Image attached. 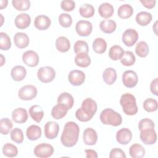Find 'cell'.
<instances>
[{
	"instance_id": "ab89813d",
	"label": "cell",
	"mask_w": 158,
	"mask_h": 158,
	"mask_svg": "<svg viewBox=\"0 0 158 158\" xmlns=\"http://www.w3.org/2000/svg\"><path fill=\"white\" fill-rule=\"evenodd\" d=\"M12 127L13 123L9 118H2L1 119L0 131L2 135H7Z\"/></svg>"
},
{
	"instance_id": "db71d44e",
	"label": "cell",
	"mask_w": 158,
	"mask_h": 158,
	"mask_svg": "<svg viewBox=\"0 0 158 158\" xmlns=\"http://www.w3.org/2000/svg\"><path fill=\"white\" fill-rule=\"evenodd\" d=\"M85 152L86 153V157L87 158H97L98 157L97 152L93 149H87L85 150Z\"/></svg>"
},
{
	"instance_id": "b9f144b4",
	"label": "cell",
	"mask_w": 158,
	"mask_h": 158,
	"mask_svg": "<svg viewBox=\"0 0 158 158\" xmlns=\"http://www.w3.org/2000/svg\"><path fill=\"white\" fill-rule=\"evenodd\" d=\"M158 107L157 100L153 98H148L143 102V108L148 112H155Z\"/></svg>"
},
{
	"instance_id": "f907efd6",
	"label": "cell",
	"mask_w": 158,
	"mask_h": 158,
	"mask_svg": "<svg viewBox=\"0 0 158 158\" xmlns=\"http://www.w3.org/2000/svg\"><path fill=\"white\" fill-rule=\"evenodd\" d=\"M110 158H115V157H120V158H126V155L124 151L120 148H114L112 149L109 153Z\"/></svg>"
},
{
	"instance_id": "603a6c76",
	"label": "cell",
	"mask_w": 158,
	"mask_h": 158,
	"mask_svg": "<svg viewBox=\"0 0 158 158\" xmlns=\"http://www.w3.org/2000/svg\"><path fill=\"white\" fill-rule=\"evenodd\" d=\"M42 131L41 128L36 125H31L29 126L26 131L27 137L29 140L35 141L41 136Z\"/></svg>"
},
{
	"instance_id": "d590c367",
	"label": "cell",
	"mask_w": 158,
	"mask_h": 158,
	"mask_svg": "<svg viewBox=\"0 0 158 158\" xmlns=\"http://www.w3.org/2000/svg\"><path fill=\"white\" fill-rule=\"evenodd\" d=\"M120 60L122 65L125 66H131L135 64L136 57L131 51H125Z\"/></svg>"
},
{
	"instance_id": "ee69618b",
	"label": "cell",
	"mask_w": 158,
	"mask_h": 158,
	"mask_svg": "<svg viewBox=\"0 0 158 158\" xmlns=\"http://www.w3.org/2000/svg\"><path fill=\"white\" fill-rule=\"evenodd\" d=\"M12 4L15 9L20 11L27 10L30 7L29 0H12Z\"/></svg>"
},
{
	"instance_id": "e575fe53",
	"label": "cell",
	"mask_w": 158,
	"mask_h": 158,
	"mask_svg": "<svg viewBox=\"0 0 158 158\" xmlns=\"http://www.w3.org/2000/svg\"><path fill=\"white\" fill-rule=\"evenodd\" d=\"M124 51L123 48L119 45L112 46L109 52V57L113 60H117L121 59L123 54Z\"/></svg>"
},
{
	"instance_id": "2e32d148",
	"label": "cell",
	"mask_w": 158,
	"mask_h": 158,
	"mask_svg": "<svg viewBox=\"0 0 158 158\" xmlns=\"http://www.w3.org/2000/svg\"><path fill=\"white\" fill-rule=\"evenodd\" d=\"M83 140L86 145H94L98 141V134L92 128H87L84 130Z\"/></svg>"
},
{
	"instance_id": "f546056e",
	"label": "cell",
	"mask_w": 158,
	"mask_h": 158,
	"mask_svg": "<svg viewBox=\"0 0 158 158\" xmlns=\"http://www.w3.org/2000/svg\"><path fill=\"white\" fill-rule=\"evenodd\" d=\"M152 14L148 12L141 11L138 13L136 15V22L141 26L148 25L152 20Z\"/></svg>"
},
{
	"instance_id": "ba28073f",
	"label": "cell",
	"mask_w": 158,
	"mask_h": 158,
	"mask_svg": "<svg viewBox=\"0 0 158 158\" xmlns=\"http://www.w3.org/2000/svg\"><path fill=\"white\" fill-rule=\"evenodd\" d=\"M139 137L141 141L147 145L153 144L157 141V134L154 128H148L141 130Z\"/></svg>"
},
{
	"instance_id": "7c38bea8",
	"label": "cell",
	"mask_w": 158,
	"mask_h": 158,
	"mask_svg": "<svg viewBox=\"0 0 158 158\" xmlns=\"http://www.w3.org/2000/svg\"><path fill=\"white\" fill-rule=\"evenodd\" d=\"M68 80L73 86H80L85 80V74L81 70H71L68 75Z\"/></svg>"
},
{
	"instance_id": "cb8c5ba5",
	"label": "cell",
	"mask_w": 158,
	"mask_h": 158,
	"mask_svg": "<svg viewBox=\"0 0 158 158\" xmlns=\"http://www.w3.org/2000/svg\"><path fill=\"white\" fill-rule=\"evenodd\" d=\"M117 77L116 70L112 67L106 69L102 73L103 80L109 85H111L115 83L117 80Z\"/></svg>"
},
{
	"instance_id": "83f0119b",
	"label": "cell",
	"mask_w": 158,
	"mask_h": 158,
	"mask_svg": "<svg viewBox=\"0 0 158 158\" xmlns=\"http://www.w3.org/2000/svg\"><path fill=\"white\" fill-rule=\"evenodd\" d=\"M56 49L61 52H66L70 48V42L69 40L65 36H59L56 40Z\"/></svg>"
},
{
	"instance_id": "11a10c76",
	"label": "cell",
	"mask_w": 158,
	"mask_h": 158,
	"mask_svg": "<svg viewBox=\"0 0 158 158\" xmlns=\"http://www.w3.org/2000/svg\"><path fill=\"white\" fill-rule=\"evenodd\" d=\"M8 3V1L7 0H1L0 1V9H2L7 7Z\"/></svg>"
},
{
	"instance_id": "484cf974",
	"label": "cell",
	"mask_w": 158,
	"mask_h": 158,
	"mask_svg": "<svg viewBox=\"0 0 158 158\" xmlns=\"http://www.w3.org/2000/svg\"><path fill=\"white\" fill-rule=\"evenodd\" d=\"M99 27L102 31L109 34L115 30L117 24L116 22L112 19H104L100 22Z\"/></svg>"
},
{
	"instance_id": "d6a6232c",
	"label": "cell",
	"mask_w": 158,
	"mask_h": 158,
	"mask_svg": "<svg viewBox=\"0 0 158 158\" xmlns=\"http://www.w3.org/2000/svg\"><path fill=\"white\" fill-rule=\"evenodd\" d=\"M93 49L96 53L102 54L107 49V43L102 38H97L93 42Z\"/></svg>"
},
{
	"instance_id": "f1b7e54d",
	"label": "cell",
	"mask_w": 158,
	"mask_h": 158,
	"mask_svg": "<svg viewBox=\"0 0 158 158\" xmlns=\"http://www.w3.org/2000/svg\"><path fill=\"white\" fill-rule=\"evenodd\" d=\"M75 63L80 67H87L91 64V58L88 53L81 52L77 54L75 57Z\"/></svg>"
},
{
	"instance_id": "f35d334b",
	"label": "cell",
	"mask_w": 158,
	"mask_h": 158,
	"mask_svg": "<svg viewBox=\"0 0 158 158\" xmlns=\"http://www.w3.org/2000/svg\"><path fill=\"white\" fill-rule=\"evenodd\" d=\"M2 153L5 156L14 157L17 156L18 149L15 145L11 143H6L2 147Z\"/></svg>"
},
{
	"instance_id": "f6af8a7d",
	"label": "cell",
	"mask_w": 158,
	"mask_h": 158,
	"mask_svg": "<svg viewBox=\"0 0 158 158\" xmlns=\"http://www.w3.org/2000/svg\"><path fill=\"white\" fill-rule=\"evenodd\" d=\"M73 49L75 54H78L81 52L88 53L89 51L88 43L83 40L77 41L74 44Z\"/></svg>"
},
{
	"instance_id": "74e56055",
	"label": "cell",
	"mask_w": 158,
	"mask_h": 158,
	"mask_svg": "<svg viewBox=\"0 0 158 158\" xmlns=\"http://www.w3.org/2000/svg\"><path fill=\"white\" fill-rule=\"evenodd\" d=\"M149 52V46L145 41H141L136 44L135 47V52L138 56L141 57H145L148 56Z\"/></svg>"
},
{
	"instance_id": "f5cc1de1",
	"label": "cell",
	"mask_w": 158,
	"mask_h": 158,
	"mask_svg": "<svg viewBox=\"0 0 158 158\" xmlns=\"http://www.w3.org/2000/svg\"><path fill=\"white\" fill-rule=\"evenodd\" d=\"M140 2L146 8L152 9L155 5L156 1L155 0H140Z\"/></svg>"
},
{
	"instance_id": "3957f363",
	"label": "cell",
	"mask_w": 158,
	"mask_h": 158,
	"mask_svg": "<svg viewBox=\"0 0 158 158\" xmlns=\"http://www.w3.org/2000/svg\"><path fill=\"white\" fill-rule=\"evenodd\" d=\"M99 118L103 124L110 125L114 127L118 126L122 122L121 115L110 108L104 109L100 114Z\"/></svg>"
},
{
	"instance_id": "836d02e7",
	"label": "cell",
	"mask_w": 158,
	"mask_h": 158,
	"mask_svg": "<svg viewBox=\"0 0 158 158\" xmlns=\"http://www.w3.org/2000/svg\"><path fill=\"white\" fill-rule=\"evenodd\" d=\"M68 110H69L66 108L57 104L52 108L51 115L56 120L61 119L66 115Z\"/></svg>"
},
{
	"instance_id": "7a4b0ae2",
	"label": "cell",
	"mask_w": 158,
	"mask_h": 158,
	"mask_svg": "<svg viewBox=\"0 0 158 158\" xmlns=\"http://www.w3.org/2000/svg\"><path fill=\"white\" fill-rule=\"evenodd\" d=\"M120 104L123 112L128 115H135L138 112L135 97L128 93L122 94L120 99Z\"/></svg>"
},
{
	"instance_id": "680465c9",
	"label": "cell",
	"mask_w": 158,
	"mask_h": 158,
	"mask_svg": "<svg viewBox=\"0 0 158 158\" xmlns=\"http://www.w3.org/2000/svg\"><path fill=\"white\" fill-rule=\"evenodd\" d=\"M0 15H1V20H2V23H1V27L2 25V23H3V17H2V14H0Z\"/></svg>"
},
{
	"instance_id": "277c9868",
	"label": "cell",
	"mask_w": 158,
	"mask_h": 158,
	"mask_svg": "<svg viewBox=\"0 0 158 158\" xmlns=\"http://www.w3.org/2000/svg\"><path fill=\"white\" fill-rule=\"evenodd\" d=\"M37 77L40 81L43 83H49L54 80L56 77L54 69L49 66L40 67L37 72Z\"/></svg>"
},
{
	"instance_id": "5bb4252c",
	"label": "cell",
	"mask_w": 158,
	"mask_h": 158,
	"mask_svg": "<svg viewBox=\"0 0 158 158\" xmlns=\"http://www.w3.org/2000/svg\"><path fill=\"white\" fill-rule=\"evenodd\" d=\"M22 60L27 65L33 67L38 65L39 62V56L38 54L33 50H28L23 52Z\"/></svg>"
},
{
	"instance_id": "681fc988",
	"label": "cell",
	"mask_w": 158,
	"mask_h": 158,
	"mask_svg": "<svg viewBox=\"0 0 158 158\" xmlns=\"http://www.w3.org/2000/svg\"><path fill=\"white\" fill-rule=\"evenodd\" d=\"M75 117L76 118L81 122H88L90 120L92 117L86 114L81 109V108L78 109L75 112Z\"/></svg>"
},
{
	"instance_id": "5b68a950",
	"label": "cell",
	"mask_w": 158,
	"mask_h": 158,
	"mask_svg": "<svg viewBox=\"0 0 158 158\" xmlns=\"http://www.w3.org/2000/svg\"><path fill=\"white\" fill-rule=\"evenodd\" d=\"M37 88L32 85H24L18 91L19 98L23 101L31 100L37 96Z\"/></svg>"
},
{
	"instance_id": "bcb514c9",
	"label": "cell",
	"mask_w": 158,
	"mask_h": 158,
	"mask_svg": "<svg viewBox=\"0 0 158 158\" xmlns=\"http://www.w3.org/2000/svg\"><path fill=\"white\" fill-rule=\"evenodd\" d=\"M58 20L60 25L64 28L70 27L72 23V18L71 15L67 13L60 14L58 17Z\"/></svg>"
},
{
	"instance_id": "9a60e30c",
	"label": "cell",
	"mask_w": 158,
	"mask_h": 158,
	"mask_svg": "<svg viewBox=\"0 0 158 158\" xmlns=\"http://www.w3.org/2000/svg\"><path fill=\"white\" fill-rule=\"evenodd\" d=\"M132 136V133L130 130L127 128H122L117 131L116 133V140L118 143L126 145L131 141Z\"/></svg>"
},
{
	"instance_id": "4316f807",
	"label": "cell",
	"mask_w": 158,
	"mask_h": 158,
	"mask_svg": "<svg viewBox=\"0 0 158 158\" xmlns=\"http://www.w3.org/2000/svg\"><path fill=\"white\" fill-rule=\"evenodd\" d=\"M114 12L113 6L109 2H103L98 7V12L101 17L107 19L110 17Z\"/></svg>"
},
{
	"instance_id": "30bf717a",
	"label": "cell",
	"mask_w": 158,
	"mask_h": 158,
	"mask_svg": "<svg viewBox=\"0 0 158 158\" xmlns=\"http://www.w3.org/2000/svg\"><path fill=\"white\" fill-rule=\"evenodd\" d=\"M138 81V77L135 72L131 70H126L122 75V82L127 88L135 87Z\"/></svg>"
},
{
	"instance_id": "d6986e66",
	"label": "cell",
	"mask_w": 158,
	"mask_h": 158,
	"mask_svg": "<svg viewBox=\"0 0 158 158\" xmlns=\"http://www.w3.org/2000/svg\"><path fill=\"white\" fill-rule=\"evenodd\" d=\"M15 26L19 29H25L29 27L31 23V17L27 13H21L17 15L14 20Z\"/></svg>"
},
{
	"instance_id": "e0dca14e",
	"label": "cell",
	"mask_w": 158,
	"mask_h": 158,
	"mask_svg": "<svg viewBox=\"0 0 158 158\" xmlns=\"http://www.w3.org/2000/svg\"><path fill=\"white\" fill-rule=\"evenodd\" d=\"M57 104L69 110L73 106L74 99L70 93L63 92L57 98Z\"/></svg>"
},
{
	"instance_id": "816d5d0a",
	"label": "cell",
	"mask_w": 158,
	"mask_h": 158,
	"mask_svg": "<svg viewBox=\"0 0 158 158\" xmlns=\"http://www.w3.org/2000/svg\"><path fill=\"white\" fill-rule=\"evenodd\" d=\"M157 85H158V78H156L155 79H154L150 84V90H151V93L156 96L158 95Z\"/></svg>"
},
{
	"instance_id": "ac0fdd59",
	"label": "cell",
	"mask_w": 158,
	"mask_h": 158,
	"mask_svg": "<svg viewBox=\"0 0 158 158\" xmlns=\"http://www.w3.org/2000/svg\"><path fill=\"white\" fill-rule=\"evenodd\" d=\"M28 115L25 109L18 107L15 109L12 112V120L17 123H23L28 119Z\"/></svg>"
},
{
	"instance_id": "ffe728a7",
	"label": "cell",
	"mask_w": 158,
	"mask_h": 158,
	"mask_svg": "<svg viewBox=\"0 0 158 158\" xmlns=\"http://www.w3.org/2000/svg\"><path fill=\"white\" fill-rule=\"evenodd\" d=\"M51 19L45 15H40L35 17L34 20L35 27L40 30H47L51 25Z\"/></svg>"
},
{
	"instance_id": "c3c4849f",
	"label": "cell",
	"mask_w": 158,
	"mask_h": 158,
	"mask_svg": "<svg viewBox=\"0 0 158 158\" xmlns=\"http://www.w3.org/2000/svg\"><path fill=\"white\" fill-rule=\"evenodd\" d=\"M60 7L67 11H72L75 7V2L72 0H63L60 3Z\"/></svg>"
},
{
	"instance_id": "4fadbf2b",
	"label": "cell",
	"mask_w": 158,
	"mask_h": 158,
	"mask_svg": "<svg viewBox=\"0 0 158 158\" xmlns=\"http://www.w3.org/2000/svg\"><path fill=\"white\" fill-rule=\"evenodd\" d=\"M81 108L86 114L93 118L97 111L98 106L94 100L90 98H88L83 101Z\"/></svg>"
},
{
	"instance_id": "6da1fadb",
	"label": "cell",
	"mask_w": 158,
	"mask_h": 158,
	"mask_svg": "<svg viewBox=\"0 0 158 158\" xmlns=\"http://www.w3.org/2000/svg\"><path fill=\"white\" fill-rule=\"evenodd\" d=\"M80 128L75 122H67L65 125L60 136V141L62 145L70 148L74 146L78 139Z\"/></svg>"
},
{
	"instance_id": "7402d4cb",
	"label": "cell",
	"mask_w": 158,
	"mask_h": 158,
	"mask_svg": "<svg viewBox=\"0 0 158 158\" xmlns=\"http://www.w3.org/2000/svg\"><path fill=\"white\" fill-rule=\"evenodd\" d=\"M27 75V70L22 65L14 66L10 72L12 78L16 81L23 80Z\"/></svg>"
},
{
	"instance_id": "8fae6325",
	"label": "cell",
	"mask_w": 158,
	"mask_h": 158,
	"mask_svg": "<svg viewBox=\"0 0 158 158\" xmlns=\"http://www.w3.org/2000/svg\"><path fill=\"white\" fill-rule=\"evenodd\" d=\"M59 125L54 121H49L46 122L44 128V135L46 138L49 139H53L56 138L59 133Z\"/></svg>"
},
{
	"instance_id": "9c48e42d",
	"label": "cell",
	"mask_w": 158,
	"mask_h": 158,
	"mask_svg": "<svg viewBox=\"0 0 158 158\" xmlns=\"http://www.w3.org/2000/svg\"><path fill=\"white\" fill-rule=\"evenodd\" d=\"M75 30L78 35L81 36H87L92 32L93 25L89 21L81 20L77 22Z\"/></svg>"
},
{
	"instance_id": "8d00e7d4",
	"label": "cell",
	"mask_w": 158,
	"mask_h": 158,
	"mask_svg": "<svg viewBox=\"0 0 158 158\" xmlns=\"http://www.w3.org/2000/svg\"><path fill=\"white\" fill-rule=\"evenodd\" d=\"M79 12L81 16L85 18L92 17L94 14V8L90 4L84 3L80 6Z\"/></svg>"
},
{
	"instance_id": "8992f818",
	"label": "cell",
	"mask_w": 158,
	"mask_h": 158,
	"mask_svg": "<svg viewBox=\"0 0 158 158\" xmlns=\"http://www.w3.org/2000/svg\"><path fill=\"white\" fill-rule=\"evenodd\" d=\"M34 154L41 158L51 157L54 153V148L48 143H41L35 146L33 150Z\"/></svg>"
},
{
	"instance_id": "44dd1931",
	"label": "cell",
	"mask_w": 158,
	"mask_h": 158,
	"mask_svg": "<svg viewBox=\"0 0 158 158\" xmlns=\"http://www.w3.org/2000/svg\"><path fill=\"white\" fill-rule=\"evenodd\" d=\"M14 41L15 46L20 49L27 47L29 44L28 36L23 32H17L14 36Z\"/></svg>"
},
{
	"instance_id": "52a82bcc",
	"label": "cell",
	"mask_w": 158,
	"mask_h": 158,
	"mask_svg": "<svg viewBox=\"0 0 158 158\" xmlns=\"http://www.w3.org/2000/svg\"><path fill=\"white\" fill-rule=\"evenodd\" d=\"M139 35L138 32L133 28L127 29L122 34V42L123 44L128 46L131 47L133 46L138 41Z\"/></svg>"
},
{
	"instance_id": "d4e9b609",
	"label": "cell",
	"mask_w": 158,
	"mask_h": 158,
	"mask_svg": "<svg viewBox=\"0 0 158 158\" xmlns=\"http://www.w3.org/2000/svg\"><path fill=\"white\" fill-rule=\"evenodd\" d=\"M28 112L31 118L37 123H40L44 116V112L41 107L36 104L31 106L29 108Z\"/></svg>"
},
{
	"instance_id": "9f6ffc18",
	"label": "cell",
	"mask_w": 158,
	"mask_h": 158,
	"mask_svg": "<svg viewBox=\"0 0 158 158\" xmlns=\"http://www.w3.org/2000/svg\"><path fill=\"white\" fill-rule=\"evenodd\" d=\"M1 64H0V66H2L4 65V64L6 62V59H5V57H4V56L1 54Z\"/></svg>"
},
{
	"instance_id": "60d3db41",
	"label": "cell",
	"mask_w": 158,
	"mask_h": 158,
	"mask_svg": "<svg viewBox=\"0 0 158 158\" xmlns=\"http://www.w3.org/2000/svg\"><path fill=\"white\" fill-rule=\"evenodd\" d=\"M10 136L11 139L14 142L17 144H20L23 141V139H24L23 133L22 130L19 128L16 127L12 129L10 131Z\"/></svg>"
},
{
	"instance_id": "4dcf8cb0",
	"label": "cell",
	"mask_w": 158,
	"mask_h": 158,
	"mask_svg": "<svg viewBox=\"0 0 158 158\" xmlns=\"http://www.w3.org/2000/svg\"><path fill=\"white\" fill-rule=\"evenodd\" d=\"M145 149L140 144H132L129 149V154L133 158H141L145 155Z\"/></svg>"
},
{
	"instance_id": "7bdbcfd3",
	"label": "cell",
	"mask_w": 158,
	"mask_h": 158,
	"mask_svg": "<svg viewBox=\"0 0 158 158\" xmlns=\"http://www.w3.org/2000/svg\"><path fill=\"white\" fill-rule=\"evenodd\" d=\"M0 49L2 51H7L11 47V41L9 35L4 33H0Z\"/></svg>"
},
{
	"instance_id": "7dc6e473",
	"label": "cell",
	"mask_w": 158,
	"mask_h": 158,
	"mask_svg": "<svg viewBox=\"0 0 158 158\" xmlns=\"http://www.w3.org/2000/svg\"><path fill=\"white\" fill-rule=\"evenodd\" d=\"M155 125L154 122L148 118L141 119L138 123V129L139 131L148 128H154Z\"/></svg>"
},
{
	"instance_id": "1f68e13d",
	"label": "cell",
	"mask_w": 158,
	"mask_h": 158,
	"mask_svg": "<svg viewBox=\"0 0 158 158\" xmlns=\"http://www.w3.org/2000/svg\"><path fill=\"white\" fill-rule=\"evenodd\" d=\"M133 14V9L129 4H124L121 5L117 10L118 16L123 19L130 17Z\"/></svg>"
},
{
	"instance_id": "6f0895ef",
	"label": "cell",
	"mask_w": 158,
	"mask_h": 158,
	"mask_svg": "<svg viewBox=\"0 0 158 158\" xmlns=\"http://www.w3.org/2000/svg\"><path fill=\"white\" fill-rule=\"evenodd\" d=\"M157 21H156V22H155V23H154V27H152L153 28V30H154V32H155V33L156 34V35H157V32H156V30H157Z\"/></svg>"
}]
</instances>
